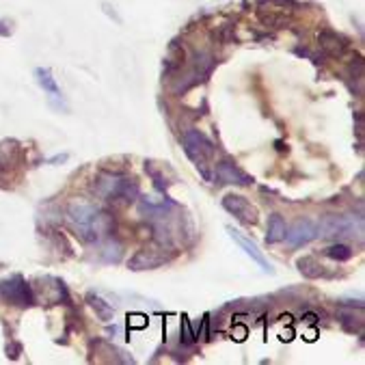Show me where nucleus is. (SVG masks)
<instances>
[{"instance_id": "18", "label": "nucleus", "mask_w": 365, "mask_h": 365, "mask_svg": "<svg viewBox=\"0 0 365 365\" xmlns=\"http://www.w3.org/2000/svg\"><path fill=\"white\" fill-rule=\"evenodd\" d=\"M184 48L182 46H178V41H173L171 46H169V52H167V58H165V67H167V71H173V69H180L182 65H184Z\"/></svg>"}, {"instance_id": "3", "label": "nucleus", "mask_w": 365, "mask_h": 365, "mask_svg": "<svg viewBox=\"0 0 365 365\" xmlns=\"http://www.w3.org/2000/svg\"><path fill=\"white\" fill-rule=\"evenodd\" d=\"M182 145H184L186 156L197 165V169H201V175L207 180L210 173H207L205 167L214 158V143L199 130H186L182 134Z\"/></svg>"}, {"instance_id": "15", "label": "nucleus", "mask_w": 365, "mask_h": 365, "mask_svg": "<svg viewBox=\"0 0 365 365\" xmlns=\"http://www.w3.org/2000/svg\"><path fill=\"white\" fill-rule=\"evenodd\" d=\"M285 232H287V225H285V218L281 214H270L268 218V232H266V245H279L285 240Z\"/></svg>"}, {"instance_id": "22", "label": "nucleus", "mask_w": 365, "mask_h": 365, "mask_svg": "<svg viewBox=\"0 0 365 365\" xmlns=\"http://www.w3.org/2000/svg\"><path fill=\"white\" fill-rule=\"evenodd\" d=\"M180 335H182V341H184L186 346H190V344L197 339V333L192 331L190 320H188V316H186V314H182V329H180Z\"/></svg>"}, {"instance_id": "23", "label": "nucleus", "mask_w": 365, "mask_h": 365, "mask_svg": "<svg viewBox=\"0 0 365 365\" xmlns=\"http://www.w3.org/2000/svg\"><path fill=\"white\" fill-rule=\"evenodd\" d=\"M148 327V318L143 314H134V316H128V329H145Z\"/></svg>"}, {"instance_id": "6", "label": "nucleus", "mask_w": 365, "mask_h": 365, "mask_svg": "<svg viewBox=\"0 0 365 365\" xmlns=\"http://www.w3.org/2000/svg\"><path fill=\"white\" fill-rule=\"evenodd\" d=\"M223 207L230 214H234L238 221L245 223V225H257L259 223V210L242 195H234V192L225 195L223 197Z\"/></svg>"}, {"instance_id": "10", "label": "nucleus", "mask_w": 365, "mask_h": 365, "mask_svg": "<svg viewBox=\"0 0 365 365\" xmlns=\"http://www.w3.org/2000/svg\"><path fill=\"white\" fill-rule=\"evenodd\" d=\"M113 227H115L113 214L106 212V210H100L98 216L91 221V225L83 232L81 238L87 240V242H102V240H106L113 234Z\"/></svg>"}, {"instance_id": "16", "label": "nucleus", "mask_w": 365, "mask_h": 365, "mask_svg": "<svg viewBox=\"0 0 365 365\" xmlns=\"http://www.w3.org/2000/svg\"><path fill=\"white\" fill-rule=\"evenodd\" d=\"M35 76H37L39 87H41L46 93H50V98L61 100V89L56 87V81H54V76H52V71H50V69L39 67V69H35Z\"/></svg>"}, {"instance_id": "14", "label": "nucleus", "mask_w": 365, "mask_h": 365, "mask_svg": "<svg viewBox=\"0 0 365 365\" xmlns=\"http://www.w3.org/2000/svg\"><path fill=\"white\" fill-rule=\"evenodd\" d=\"M257 18L264 26H270V29H285L289 22H292V16L289 11H283V9H274V7H259L257 9Z\"/></svg>"}, {"instance_id": "2", "label": "nucleus", "mask_w": 365, "mask_h": 365, "mask_svg": "<svg viewBox=\"0 0 365 365\" xmlns=\"http://www.w3.org/2000/svg\"><path fill=\"white\" fill-rule=\"evenodd\" d=\"M318 227V236L322 238H333V240H341V238H350V240H363V216H354V214H327L320 218Z\"/></svg>"}, {"instance_id": "24", "label": "nucleus", "mask_w": 365, "mask_h": 365, "mask_svg": "<svg viewBox=\"0 0 365 365\" xmlns=\"http://www.w3.org/2000/svg\"><path fill=\"white\" fill-rule=\"evenodd\" d=\"M11 26H14L11 20H0V35H5V37L11 35V31H14Z\"/></svg>"}, {"instance_id": "13", "label": "nucleus", "mask_w": 365, "mask_h": 365, "mask_svg": "<svg viewBox=\"0 0 365 365\" xmlns=\"http://www.w3.org/2000/svg\"><path fill=\"white\" fill-rule=\"evenodd\" d=\"M318 43H320L322 52H324L327 56H333V58L344 56V52H346V48H348V41H346L341 35H337L335 31H329V29H327V31H320Z\"/></svg>"}, {"instance_id": "20", "label": "nucleus", "mask_w": 365, "mask_h": 365, "mask_svg": "<svg viewBox=\"0 0 365 365\" xmlns=\"http://www.w3.org/2000/svg\"><path fill=\"white\" fill-rule=\"evenodd\" d=\"M324 255L331 257V259H335V262H348V259L352 257V249H350L348 245L337 242V245L329 247V249L324 251Z\"/></svg>"}, {"instance_id": "9", "label": "nucleus", "mask_w": 365, "mask_h": 365, "mask_svg": "<svg viewBox=\"0 0 365 365\" xmlns=\"http://www.w3.org/2000/svg\"><path fill=\"white\" fill-rule=\"evenodd\" d=\"M318 236V227L312 218H299V221L285 232V240L292 249H299L303 245H309Z\"/></svg>"}, {"instance_id": "17", "label": "nucleus", "mask_w": 365, "mask_h": 365, "mask_svg": "<svg viewBox=\"0 0 365 365\" xmlns=\"http://www.w3.org/2000/svg\"><path fill=\"white\" fill-rule=\"evenodd\" d=\"M297 266H299L301 274L307 277V279H318V277H322V272H324L322 264H320L316 257H312V255L299 257V259H297Z\"/></svg>"}, {"instance_id": "8", "label": "nucleus", "mask_w": 365, "mask_h": 365, "mask_svg": "<svg viewBox=\"0 0 365 365\" xmlns=\"http://www.w3.org/2000/svg\"><path fill=\"white\" fill-rule=\"evenodd\" d=\"M167 262H169V255L163 253V249H148V247H145V249L136 251L130 257L128 268L134 270V272H138V270H154V268H158V266H163Z\"/></svg>"}, {"instance_id": "5", "label": "nucleus", "mask_w": 365, "mask_h": 365, "mask_svg": "<svg viewBox=\"0 0 365 365\" xmlns=\"http://www.w3.org/2000/svg\"><path fill=\"white\" fill-rule=\"evenodd\" d=\"M0 294H3V299L11 305H18V307H31L35 305V294L31 285L26 283V279L22 274H16L11 277L9 281H5L3 285H0Z\"/></svg>"}, {"instance_id": "1", "label": "nucleus", "mask_w": 365, "mask_h": 365, "mask_svg": "<svg viewBox=\"0 0 365 365\" xmlns=\"http://www.w3.org/2000/svg\"><path fill=\"white\" fill-rule=\"evenodd\" d=\"M91 190L100 199L115 203V205H130L138 197V184L132 178L121 175V173H106V171L93 178Z\"/></svg>"}, {"instance_id": "11", "label": "nucleus", "mask_w": 365, "mask_h": 365, "mask_svg": "<svg viewBox=\"0 0 365 365\" xmlns=\"http://www.w3.org/2000/svg\"><path fill=\"white\" fill-rule=\"evenodd\" d=\"M227 234L232 236V240L253 259V262H257L259 266H262V270H266V272H272V266H270V262L264 257V253L259 251V247L253 242V240H249L242 232H238V230H234V227H227Z\"/></svg>"}, {"instance_id": "21", "label": "nucleus", "mask_w": 365, "mask_h": 365, "mask_svg": "<svg viewBox=\"0 0 365 365\" xmlns=\"http://www.w3.org/2000/svg\"><path fill=\"white\" fill-rule=\"evenodd\" d=\"M89 303H91V307L100 314L102 320H108V318L115 316V309H113L106 301H102V299H98V297H89Z\"/></svg>"}, {"instance_id": "4", "label": "nucleus", "mask_w": 365, "mask_h": 365, "mask_svg": "<svg viewBox=\"0 0 365 365\" xmlns=\"http://www.w3.org/2000/svg\"><path fill=\"white\" fill-rule=\"evenodd\" d=\"M102 207L89 199H83V197H74V199H69L67 205H65V214L71 223H74V227L78 230V234L83 236V232L91 225V221L98 216Z\"/></svg>"}, {"instance_id": "12", "label": "nucleus", "mask_w": 365, "mask_h": 365, "mask_svg": "<svg viewBox=\"0 0 365 365\" xmlns=\"http://www.w3.org/2000/svg\"><path fill=\"white\" fill-rule=\"evenodd\" d=\"M20 158H22V148L16 138L0 140V169L14 171L20 165Z\"/></svg>"}, {"instance_id": "25", "label": "nucleus", "mask_w": 365, "mask_h": 365, "mask_svg": "<svg viewBox=\"0 0 365 365\" xmlns=\"http://www.w3.org/2000/svg\"><path fill=\"white\" fill-rule=\"evenodd\" d=\"M20 350H22V348H20L18 344H14V346H7V354H9L11 359H18V356H20Z\"/></svg>"}, {"instance_id": "19", "label": "nucleus", "mask_w": 365, "mask_h": 365, "mask_svg": "<svg viewBox=\"0 0 365 365\" xmlns=\"http://www.w3.org/2000/svg\"><path fill=\"white\" fill-rule=\"evenodd\" d=\"M121 251H123L121 242L106 238V242H104V247H102V259L108 262V264H117V262L121 259Z\"/></svg>"}, {"instance_id": "7", "label": "nucleus", "mask_w": 365, "mask_h": 365, "mask_svg": "<svg viewBox=\"0 0 365 365\" xmlns=\"http://www.w3.org/2000/svg\"><path fill=\"white\" fill-rule=\"evenodd\" d=\"M214 180L218 184H232V186H251L253 184V178L249 173H245L232 158H225L221 163H216Z\"/></svg>"}]
</instances>
